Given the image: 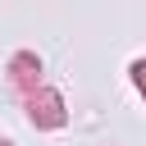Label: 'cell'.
I'll return each mask as SVG.
<instances>
[{
  "instance_id": "obj_1",
  "label": "cell",
  "mask_w": 146,
  "mask_h": 146,
  "mask_svg": "<svg viewBox=\"0 0 146 146\" xmlns=\"http://www.w3.org/2000/svg\"><path fill=\"white\" fill-rule=\"evenodd\" d=\"M137 87L146 91V64H137Z\"/></svg>"
}]
</instances>
